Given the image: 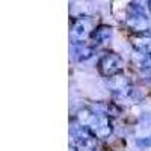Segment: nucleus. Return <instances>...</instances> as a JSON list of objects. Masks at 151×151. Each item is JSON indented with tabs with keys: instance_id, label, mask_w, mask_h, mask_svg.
I'll return each instance as SVG.
<instances>
[{
	"instance_id": "0eeeda50",
	"label": "nucleus",
	"mask_w": 151,
	"mask_h": 151,
	"mask_svg": "<svg viewBox=\"0 0 151 151\" xmlns=\"http://www.w3.org/2000/svg\"><path fill=\"white\" fill-rule=\"evenodd\" d=\"M110 36H112V27L106 26V24H100V26H97L92 30L89 40L92 42H95V44H103L107 40H110Z\"/></svg>"
},
{
	"instance_id": "9d476101",
	"label": "nucleus",
	"mask_w": 151,
	"mask_h": 151,
	"mask_svg": "<svg viewBox=\"0 0 151 151\" xmlns=\"http://www.w3.org/2000/svg\"><path fill=\"white\" fill-rule=\"evenodd\" d=\"M142 67L145 70H151V53L144 56V62H142Z\"/></svg>"
},
{
	"instance_id": "1a4fd4ad",
	"label": "nucleus",
	"mask_w": 151,
	"mask_h": 151,
	"mask_svg": "<svg viewBox=\"0 0 151 151\" xmlns=\"http://www.w3.org/2000/svg\"><path fill=\"white\" fill-rule=\"evenodd\" d=\"M137 145H139V147H151V136L137 139Z\"/></svg>"
},
{
	"instance_id": "423d86ee",
	"label": "nucleus",
	"mask_w": 151,
	"mask_h": 151,
	"mask_svg": "<svg viewBox=\"0 0 151 151\" xmlns=\"http://www.w3.org/2000/svg\"><path fill=\"white\" fill-rule=\"evenodd\" d=\"M132 47L136 50L137 53L144 56L151 53V36L145 33H137L132 38Z\"/></svg>"
},
{
	"instance_id": "6e6552de",
	"label": "nucleus",
	"mask_w": 151,
	"mask_h": 151,
	"mask_svg": "<svg viewBox=\"0 0 151 151\" xmlns=\"http://www.w3.org/2000/svg\"><path fill=\"white\" fill-rule=\"evenodd\" d=\"M74 55H76V59L83 62V60H88L91 59L92 55H94V48L86 45L85 42L82 44H74Z\"/></svg>"
},
{
	"instance_id": "f257e3e1",
	"label": "nucleus",
	"mask_w": 151,
	"mask_h": 151,
	"mask_svg": "<svg viewBox=\"0 0 151 151\" xmlns=\"http://www.w3.org/2000/svg\"><path fill=\"white\" fill-rule=\"evenodd\" d=\"M77 121L80 125L89 129L98 139H106L113 132L110 116L103 112H94L91 109H82L77 112Z\"/></svg>"
},
{
	"instance_id": "9b49d317",
	"label": "nucleus",
	"mask_w": 151,
	"mask_h": 151,
	"mask_svg": "<svg viewBox=\"0 0 151 151\" xmlns=\"http://www.w3.org/2000/svg\"><path fill=\"white\" fill-rule=\"evenodd\" d=\"M147 8H148V11L151 12V0H147Z\"/></svg>"
},
{
	"instance_id": "7ed1b4c3",
	"label": "nucleus",
	"mask_w": 151,
	"mask_h": 151,
	"mask_svg": "<svg viewBox=\"0 0 151 151\" xmlns=\"http://www.w3.org/2000/svg\"><path fill=\"white\" fill-rule=\"evenodd\" d=\"M122 67H124L122 58L116 53H113V52L104 53L100 58L98 64H97V70H98L100 76L106 77V79L113 77V76H116V74H121Z\"/></svg>"
},
{
	"instance_id": "f03ea898",
	"label": "nucleus",
	"mask_w": 151,
	"mask_h": 151,
	"mask_svg": "<svg viewBox=\"0 0 151 151\" xmlns=\"http://www.w3.org/2000/svg\"><path fill=\"white\" fill-rule=\"evenodd\" d=\"M74 151H98V137L85 125H77L71 132Z\"/></svg>"
},
{
	"instance_id": "39448f33",
	"label": "nucleus",
	"mask_w": 151,
	"mask_h": 151,
	"mask_svg": "<svg viewBox=\"0 0 151 151\" xmlns=\"http://www.w3.org/2000/svg\"><path fill=\"white\" fill-rule=\"evenodd\" d=\"M127 26L136 33H145L150 29V21L141 9H134L127 20Z\"/></svg>"
},
{
	"instance_id": "20e7f679",
	"label": "nucleus",
	"mask_w": 151,
	"mask_h": 151,
	"mask_svg": "<svg viewBox=\"0 0 151 151\" xmlns=\"http://www.w3.org/2000/svg\"><path fill=\"white\" fill-rule=\"evenodd\" d=\"M94 24H92V18L89 17H82L74 20V23L71 24V42L73 44H82L85 42V40L91 36L92 30H94Z\"/></svg>"
}]
</instances>
